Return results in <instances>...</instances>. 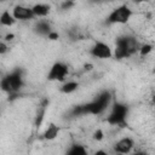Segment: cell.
I'll return each instance as SVG.
<instances>
[{"instance_id":"obj_8","label":"cell","mask_w":155,"mask_h":155,"mask_svg":"<svg viewBox=\"0 0 155 155\" xmlns=\"http://www.w3.org/2000/svg\"><path fill=\"white\" fill-rule=\"evenodd\" d=\"M133 148H134V140L130 137H124L119 139L113 147L114 151L119 155H127L132 151Z\"/></svg>"},{"instance_id":"obj_3","label":"cell","mask_w":155,"mask_h":155,"mask_svg":"<svg viewBox=\"0 0 155 155\" xmlns=\"http://www.w3.org/2000/svg\"><path fill=\"white\" fill-rule=\"evenodd\" d=\"M24 81H23V73L21 69H16L13 71H11L10 74L5 75L1 80H0V88L8 93L10 96L12 94H17L19 92V90L23 87Z\"/></svg>"},{"instance_id":"obj_5","label":"cell","mask_w":155,"mask_h":155,"mask_svg":"<svg viewBox=\"0 0 155 155\" xmlns=\"http://www.w3.org/2000/svg\"><path fill=\"white\" fill-rule=\"evenodd\" d=\"M132 16H133L132 8H130L127 5H120L108 15L107 23L108 24H126L131 19Z\"/></svg>"},{"instance_id":"obj_9","label":"cell","mask_w":155,"mask_h":155,"mask_svg":"<svg viewBox=\"0 0 155 155\" xmlns=\"http://www.w3.org/2000/svg\"><path fill=\"white\" fill-rule=\"evenodd\" d=\"M11 13L16 21H30L35 18L33 15L31 7H28L24 5H16Z\"/></svg>"},{"instance_id":"obj_18","label":"cell","mask_w":155,"mask_h":155,"mask_svg":"<svg viewBox=\"0 0 155 155\" xmlns=\"http://www.w3.org/2000/svg\"><path fill=\"white\" fill-rule=\"evenodd\" d=\"M104 138V133H103V131L102 130H97V131H94V133H93V139L94 140H97V142H99V140H102Z\"/></svg>"},{"instance_id":"obj_22","label":"cell","mask_w":155,"mask_h":155,"mask_svg":"<svg viewBox=\"0 0 155 155\" xmlns=\"http://www.w3.org/2000/svg\"><path fill=\"white\" fill-rule=\"evenodd\" d=\"M93 155H108V154H107V151H104V150H97Z\"/></svg>"},{"instance_id":"obj_2","label":"cell","mask_w":155,"mask_h":155,"mask_svg":"<svg viewBox=\"0 0 155 155\" xmlns=\"http://www.w3.org/2000/svg\"><path fill=\"white\" fill-rule=\"evenodd\" d=\"M139 48H140V44L134 36L122 35L116 39L113 54L117 59L128 58V57L133 56L134 53H137L139 51Z\"/></svg>"},{"instance_id":"obj_17","label":"cell","mask_w":155,"mask_h":155,"mask_svg":"<svg viewBox=\"0 0 155 155\" xmlns=\"http://www.w3.org/2000/svg\"><path fill=\"white\" fill-rule=\"evenodd\" d=\"M153 50V46L150 44H144V45H140V48H139V54L140 56H147L148 53H150Z\"/></svg>"},{"instance_id":"obj_10","label":"cell","mask_w":155,"mask_h":155,"mask_svg":"<svg viewBox=\"0 0 155 155\" xmlns=\"http://www.w3.org/2000/svg\"><path fill=\"white\" fill-rule=\"evenodd\" d=\"M34 31H35L36 34L41 35V36H47V35L52 31L51 23H50L47 19H45V18L39 19V21L35 23V25H34Z\"/></svg>"},{"instance_id":"obj_24","label":"cell","mask_w":155,"mask_h":155,"mask_svg":"<svg viewBox=\"0 0 155 155\" xmlns=\"http://www.w3.org/2000/svg\"><path fill=\"white\" fill-rule=\"evenodd\" d=\"M132 155H145L144 153H134V154H132Z\"/></svg>"},{"instance_id":"obj_13","label":"cell","mask_w":155,"mask_h":155,"mask_svg":"<svg viewBox=\"0 0 155 155\" xmlns=\"http://www.w3.org/2000/svg\"><path fill=\"white\" fill-rule=\"evenodd\" d=\"M65 155H88V151L82 144L76 143V144H73L68 148Z\"/></svg>"},{"instance_id":"obj_14","label":"cell","mask_w":155,"mask_h":155,"mask_svg":"<svg viewBox=\"0 0 155 155\" xmlns=\"http://www.w3.org/2000/svg\"><path fill=\"white\" fill-rule=\"evenodd\" d=\"M16 23V19L13 18L12 13L8 11V10H5L1 12L0 15V24L4 25V27H11Z\"/></svg>"},{"instance_id":"obj_15","label":"cell","mask_w":155,"mask_h":155,"mask_svg":"<svg viewBox=\"0 0 155 155\" xmlns=\"http://www.w3.org/2000/svg\"><path fill=\"white\" fill-rule=\"evenodd\" d=\"M78 87H79V84H78L76 81L69 80V81H65V82L62 85L61 91H62L63 93H65V94H69V93H73L74 91H76Z\"/></svg>"},{"instance_id":"obj_11","label":"cell","mask_w":155,"mask_h":155,"mask_svg":"<svg viewBox=\"0 0 155 155\" xmlns=\"http://www.w3.org/2000/svg\"><path fill=\"white\" fill-rule=\"evenodd\" d=\"M50 5L47 4H35L34 6H31V11H33V15L35 18H39V19H42V18H46L50 13Z\"/></svg>"},{"instance_id":"obj_4","label":"cell","mask_w":155,"mask_h":155,"mask_svg":"<svg viewBox=\"0 0 155 155\" xmlns=\"http://www.w3.org/2000/svg\"><path fill=\"white\" fill-rule=\"evenodd\" d=\"M128 114V107L124 103L115 102L111 107L110 114L107 116V122L111 126H124Z\"/></svg>"},{"instance_id":"obj_6","label":"cell","mask_w":155,"mask_h":155,"mask_svg":"<svg viewBox=\"0 0 155 155\" xmlns=\"http://www.w3.org/2000/svg\"><path fill=\"white\" fill-rule=\"evenodd\" d=\"M69 74V68L67 64L62 62H56L51 68L47 74V79L50 81H58L63 82L67 79V75Z\"/></svg>"},{"instance_id":"obj_1","label":"cell","mask_w":155,"mask_h":155,"mask_svg":"<svg viewBox=\"0 0 155 155\" xmlns=\"http://www.w3.org/2000/svg\"><path fill=\"white\" fill-rule=\"evenodd\" d=\"M111 99H113V96L110 91H103L93 101L82 105L74 107L70 111V115L73 117L81 116V115H101L111 104Z\"/></svg>"},{"instance_id":"obj_7","label":"cell","mask_w":155,"mask_h":155,"mask_svg":"<svg viewBox=\"0 0 155 155\" xmlns=\"http://www.w3.org/2000/svg\"><path fill=\"white\" fill-rule=\"evenodd\" d=\"M90 54L94 58L108 59V58L113 57V51L108 44H105L103 41H96L94 45L90 50Z\"/></svg>"},{"instance_id":"obj_16","label":"cell","mask_w":155,"mask_h":155,"mask_svg":"<svg viewBox=\"0 0 155 155\" xmlns=\"http://www.w3.org/2000/svg\"><path fill=\"white\" fill-rule=\"evenodd\" d=\"M45 111H46V105H41V108L39 109L38 111V115H36V120H35V125L39 127L44 120V115H45Z\"/></svg>"},{"instance_id":"obj_20","label":"cell","mask_w":155,"mask_h":155,"mask_svg":"<svg viewBox=\"0 0 155 155\" xmlns=\"http://www.w3.org/2000/svg\"><path fill=\"white\" fill-rule=\"evenodd\" d=\"M8 52V46L6 45V42L0 41V54H5Z\"/></svg>"},{"instance_id":"obj_12","label":"cell","mask_w":155,"mask_h":155,"mask_svg":"<svg viewBox=\"0 0 155 155\" xmlns=\"http://www.w3.org/2000/svg\"><path fill=\"white\" fill-rule=\"evenodd\" d=\"M58 133H59V127H58L57 125H54V124H50V125L46 127V130L44 131L42 137H44V139H46V140H53L54 138H57Z\"/></svg>"},{"instance_id":"obj_23","label":"cell","mask_w":155,"mask_h":155,"mask_svg":"<svg viewBox=\"0 0 155 155\" xmlns=\"http://www.w3.org/2000/svg\"><path fill=\"white\" fill-rule=\"evenodd\" d=\"M15 38V35L13 34H7L6 36H5V39H6V41H10V40H12Z\"/></svg>"},{"instance_id":"obj_19","label":"cell","mask_w":155,"mask_h":155,"mask_svg":"<svg viewBox=\"0 0 155 155\" xmlns=\"http://www.w3.org/2000/svg\"><path fill=\"white\" fill-rule=\"evenodd\" d=\"M74 5H75V2H73V1H64V2L61 4V8H62V10H69V8L73 7Z\"/></svg>"},{"instance_id":"obj_21","label":"cell","mask_w":155,"mask_h":155,"mask_svg":"<svg viewBox=\"0 0 155 155\" xmlns=\"http://www.w3.org/2000/svg\"><path fill=\"white\" fill-rule=\"evenodd\" d=\"M47 38H48L50 40H57V39L59 38V35H58V33H57V31H53V30H52V31L47 35Z\"/></svg>"}]
</instances>
